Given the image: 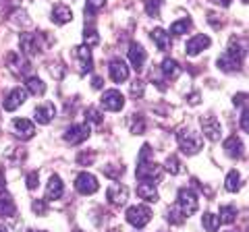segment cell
<instances>
[{"mask_svg":"<svg viewBox=\"0 0 249 232\" xmlns=\"http://www.w3.org/2000/svg\"><path fill=\"white\" fill-rule=\"evenodd\" d=\"M224 153H227L229 158H241V153H243V143H241V139L237 135H231L227 141H224Z\"/></svg>","mask_w":249,"mask_h":232,"instance_id":"obj_22","label":"cell"},{"mask_svg":"<svg viewBox=\"0 0 249 232\" xmlns=\"http://www.w3.org/2000/svg\"><path fill=\"white\" fill-rule=\"evenodd\" d=\"M160 232H164V230H160Z\"/></svg>","mask_w":249,"mask_h":232,"instance_id":"obj_56","label":"cell"},{"mask_svg":"<svg viewBox=\"0 0 249 232\" xmlns=\"http://www.w3.org/2000/svg\"><path fill=\"white\" fill-rule=\"evenodd\" d=\"M102 85H104V79H102V77H93V79H91V87L93 89H102Z\"/></svg>","mask_w":249,"mask_h":232,"instance_id":"obj_46","label":"cell"},{"mask_svg":"<svg viewBox=\"0 0 249 232\" xmlns=\"http://www.w3.org/2000/svg\"><path fill=\"white\" fill-rule=\"evenodd\" d=\"M164 168L168 170V174H178L181 172V162H178L177 156H168L164 162Z\"/></svg>","mask_w":249,"mask_h":232,"instance_id":"obj_36","label":"cell"},{"mask_svg":"<svg viewBox=\"0 0 249 232\" xmlns=\"http://www.w3.org/2000/svg\"><path fill=\"white\" fill-rule=\"evenodd\" d=\"M6 65H9L11 73L19 75V77L27 75V73H29V68H31L29 60H27L25 56H23L21 52H11V54H9V60H6Z\"/></svg>","mask_w":249,"mask_h":232,"instance_id":"obj_10","label":"cell"},{"mask_svg":"<svg viewBox=\"0 0 249 232\" xmlns=\"http://www.w3.org/2000/svg\"><path fill=\"white\" fill-rule=\"evenodd\" d=\"M108 232H121V228H112V230H108Z\"/></svg>","mask_w":249,"mask_h":232,"instance_id":"obj_51","label":"cell"},{"mask_svg":"<svg viewBox=\"0 0 249 232\" xmlns=\"http://www.w3.org/2000/svg\"><path fill=\"white\" fill-rule=\"evenodd\" d=\"M162 4H164V0H145V13L150 15L152 19H158Z\"/></svg>","mask_w":249,"mask_h":232,"instance_id":"obj_34","label":"cell"},{"mask_svg":"<svg viewBox=\"0 0 249 232\" xmlns=\"http://www.w3.org/2000/svg\"><path fill=\"white\" fill-rule=\"evenodd\" d=\"M160 71H162V75H164L168 81H173V79H177V77L181 75V66H178L177 60L164 58V60H162V65H160Z\"/></svg>","mask_w":249,"mask_h":232,"instance_id":"obj_24","label":"cell"},{"mask_svg":"<svg viewBox=\"0 0 249 232\" xmlns=\"http://www.w3.org/2000/svg\"><path fill=\"white\" fill-rule=\"evenodd\" d=\"M191 19L189 17H183V19H178V21H175L173 25H170V33L173 35H183V33H187L191 29Z\"/></svg>","mask_w":249,"mask_h":232,"instance_id":"obj_31","label":"cell"},{"mask_svg":"<svg viewBox=\"0 0 249 232\" xmlns=\"http://www.w3.org/2000/svg\"><path fill=\"white\" fill-rule=\"evenodd\" d=\"M150 37H152V42L156 44V48H158V50L166 52V50L170 48V33H168V32H164L162 27H156L154 32L150 33Z\"/></svg>","mask_w":249,"mask_h":232,"instance_id":"obj_21","label":"cell"},{"mask_svg":"<svg viewBox=\"0 0 249 232\" xmlns=\"http://www.w3.org/2000/svg\"><path fill=\"white\" fill-rule=\"evenodd\" d=\"M243 56H245V46H237V40H231L229 50L216 60V65H218L220 71L231 73V71H237V68L241 66Z\"/></svg>","mask_w":249,"mask_h":232,"instance_id":"obj_1","label":"cell"},{"mask_svg":"<svg viewBox=\"0 0 249 232\" xmlns=\"http://www.w3.org/2000/svg\"><path fill=\"white\" fill-rule=\"evenodd\" d=\"M19 44H21V50L25 54H31V56H36V54H40L44 50L42 33H23Z\"/></svg>","mask_w":249,"mask_h":232,"instance_id":"obj_7","label":"cell"},{"mask_svg":"<svg viewBox=\"0 0 249 232\" xmlns=\"http://www.w3.org/2000/svg\"><path fill=\"white\" fill-rule=\"evenodd\" d=\"M166 220H168V224H175V226H178V224H183L187 220V215L183 214L181 207L175 203V205H170L166 210Z\"/></svg>","mask_w":249,"mask_h":232,"instance_id":"obj_29","label":"cell"},{"mask_svg":"<svg viewBox=\"0 0 249 232\" xmlns=\"http://www.w3.org/2000/svg\"><path fill=\"white\" fill-rule=\"evenodd\" d=\"M137 195H139V199L147 201V203H156V201H158V191H156V187L152 182H142L139 184Z\"/></svg>","mask_w":249,"mask_h":232,"instance_id":"obj_25","label":"cell"},{"mask_svg":"<svg viewBox=\"0 0 249 232\" xmlns=\"http://www.w3.org/2000/svg\"><path fill=\"white\" fill-rule=\"evenodd\" d=\"M27 232H44V230H27Z\"/></svg>","mask_w":249,"mask_h":232,"instance_id":"obj_53","label":"cell"},{"mask_svg":"<svg viewBox=\"0 0 249 232\" xmlns=\"http://www.w3.org/2000/svg\"><path fill=\"white\" fill-rule=\"evenodd\" d=\"M93 158H96V153H88V156H85V153H79V156H77V162H79V164L83 166H89L91 162H93Z\"/></svg>","mask_w":249,"mask_h":232,"instance_id":"obj_44","label":"cell"},{"mask_svg":"<svg viewBox=\"0 0 249 232\" xmlns=\"http://www.w3.org/2000/svg\"><path fill=\"white\" fill-rule=\"evenodd\" d=\"M214 4H218V6H231V2L232 0H212Z\"/></svg>","mask_w":249,"mask_h":232,"instance_id":"obj_49","label":"cell"},{"mask_svg":"<svg viewBox=\"0 0 249 232\" xmlns=\"http://www.w3.org/2000/svg\"><path fill=\"white\" fill-rule=\"evenodd\" d=\"M15 214V201L6 191H0V215L6 218V215Z\"/></svg>","mask_w":249,"mask_h":232,"instance_id":"obj_27","label":"cell"},{"mask_svg":"<svg viewBox=\"0 0 249 232\" xmlns=\"http://www.w3.org/2000/svg\"><path fill=\"white\" fill-rule=\"evenodd\" d=\"M25 99H27V91L23 87H15V89H11V94L4 98L2 106L6 112H13V110H17L19 106L25 104Z\"/></svg>","mask_w":249,"mask_h":232,"instance_id":"obj_13","label":"cell"},{"mask_svg":"<svg viewBox=\"0 0 249 232\" xmlns=\"http://www.w3.org/2000/svg\"><path fill=\"white\" fill-rule=\"evenodd\" d=\"M177 205L183 210L185 215H191V214H196L197 212V207H199V199L197 195L193 193L191 189H178V197H177Z\"/></svg>","mask_w":249,"mask_h":232,"instance_id":"obj_5","label":"cell"},{"mask_svg":"<svg viewBox=\"0 0 249 232\" xmlns=\"http://www.w3.org/2000/svg\"><path fill=\"white\" fill-rule=\"evenodd\" d=\"M245 99H247V96L243 94V91H241V94H237L235 98H232V104H235V106H245V104H247Z\"/></svg>","mask_w":249,"mask_h":232,"instance_id":"obj_45","label":"cell"},{"mask_svg":"<svg viewBox=\"0 0 249 232\" xmlns=\"http://www.w3.org/2000/svg\"><path fill=\"white\" fill-rule=\"evenodd\" d=\"M88 137H89V127L85 125V122H81V125H73V127L67 129L65 141H67L69 145H79V143H83Z\"/></svg>","mask_w":249,"mask_h":232,"instance_id":"obj_11","label":"cell"},{"mask_svg":"<svg viewBox=\"0 0 249 232\" xmlns=\"http://www.w3.org/2000/svg\"><path fill=\"white\" fill-rule=\"evenodd\" d=\"M75 58L79 60V68H81V73H89L91 68H93V56H91V50H89V46H77L75 48Z\"/></svg>","mask_w":249,"mask_h":232,"instance_id":"obj_16","label":"cell"},{"mask_svg":"<svg viewBox=\"0 0 249 232\" xmlns=\"http://www.w3.org/2000/svg\"><path fill=\"white\" fill-rule=\"evenodd\" d=\"M31 210H34L36 215H46L48 214V203H46V199H36L31 203Z\"/></svg>","mask_w":249,"mask_h":232,"instance_id":"obj_37","label":"cell"},{"mask_svg":"<svg viewBox=\"0 0 249 232\" xmlns=\"http://www.w3.org/2000/svg\"><path fill=\"white\" fill-rule=\"evenodd\" d=\"M218 218H220V224H232L237 218V207L235 205H222Z\"/></svg>","mask_w":249,"mask_h":232,"instance_id":"obj_33","label":"cell"},{"mask_svg":"<svg viewBox=\"0 0 249 232\" xmlns=\"http://www.w3.org/2000/svg\"><path fill=\"white\" fill-rule=\"evenodd\" d=\"M241 129H243L245 131V133H247V106L243 108V112H241Z\"/></svg>","mask_w":249,"mask_h":232,"instance_id":"obj_47","label":"cell"},{"mask_svg":"<svg viewBox=\"0 0 249 232\" xmlns=\"http://www.w3.org/2000/svg\"><path fill=\"white\" fill-rule=\"evenodd\" d=\"M73 232H83V230H79V228H77V230H73Z\"/></svg>","mask_w":249,"mask_h":232,"instance_id":"obj_54","label":"cell"},{"mask_svg":"<svg viewBox=\"0 0 249 232\" xmlns=\"http://www.w3.org/2000/svg\"><path fill=\"white\" fill-rule=\"evenodd\" d=\"M85 118L93 122V125H102V114H100L98 108H88V110H85Z\"/></svg>","mask_w":249,"mask_h":232,"instance_id":"obj_39","label":"cell"},{"mask_svg":"<svg viewBox=\"0 0 249 232\" xmlns=\"http://www.w3.org/2000/svg\"><path fill=\"white\" fill-rule=\"evenodd\" d=\"M187 102H189L191 106L199 104V94H197V91H193V94H189V98H187Z\"/></svg>","mask_w":249,"mask_h":232,"instance_id":"obj_48","label":"cell"},{"mask_svg":"<svg viewBox=\"0 0 249 232\" xmlns=\"http://www.w3.org/2000/svg\"><path fill=\"white\" fill-rule=\"evenodd\" d=\"M201 226H204L206 232H216L218 228H220V218L212 212H206L204 215H201Z\"/></svg>","mask_w":249,"mask_h":232,"instance_id":"obj_28","label":"cell"},{"mask_svg":"<svg viewBox=\"0 0 249 232\" xmlns=\"http://www.w3.org/2000/svg\"><path fill=\"white\" fill-rule=\"evenodd\" d=\"M199 127H201V133H204L210 141H218L222 137V127L218 118H214L212 114H206L199 118Z\"/></svg>","mask_w":249,"mask_h":232,"instance_id":"obj_6","label":"cell"},{"mask_svg":"<svg viewBox=\"0 0 249 232\" xmlns=\"http://www.w3.org/2000/svg\"><path fill=\"white\" fill-rule=\"evenodd\" d=\"M34 116H36V122H40V125H50L54 120V116H56V106L50 104V102L37 106L34 110Z\"/></svg>","mask_w":249,"mask_h":232,"instance_id":"obj_19","label":"cell"},{"mask_svg":"<svg viewBox=\"0 0 249 232\" xmlns=\"http://www.w3.org/2000/svg\"><path fill=\"white\" fill-rule=\"evenodd\" d=\"M104 174L108 176V179H112V181H119V176L123 174V168L114 166V164H108V166H104Z\"/></svg>","mask_w":249,"mask_h":232,"instance_id":"obj_40","label":"cell"},{"mask_svg":"<svg viewBox=\"0 0 249 232\" xmlns=\"http://www.w3.org/2000/svg\"><path fill=\"white\" fill-rule=\"evenodd\" d=\"M108 73H110V79L114 83H123L129 79V66L123 63L121 58H112L110 65H108Z\"/></svg>","mask_w":249,"mask_h":232,"instance_id":"obj_15","label":"cell"},{"mask_svg":"<svg viewBox=\"0 0 249 232\" xmlns=\"http://www.w3.org/2000/svg\"><path fill=\"white\" fill-rule=\"evenodd\" d=\"M83 44L85 46H98L100 44V35H98V29L93 25H88L83 29Z\"/></svg>","mask_w":249,"mask_h":232,"instance_id":"obj_32","label":"cell"},{"mask_svg":"<svg viewBox=\"0 0 249 232\" xmlns=\"http://www.w3.org/2000/svg\"><path fill=\"white\" fill-rule=\"evenodd\" d=\"M143 91H145V83L143 81H133L131 83V98H135V99H139V98H143Z\"/></svg>","mask_w":249,"mask_h":232,"instance_id":"obj_38","label":"cell"},{"mask_svg":"<svg viewBox=\"0 0 249 232\" xmlns=\"http://www.w3.org/2000/svg\"><path fill=\"white\" fill-rule=\"evenodd\" d=\"M243 2H247V0H243Z\"/></svg>","mask_w":249,"mask_h":232,"instance_id":"obj_55","label":"cell"},{"mask_svg":"<svg viewBox=\"0 0 249 232\" xmlns=\"http://www.w3.org/2000/svg\"><path fill=\"white\" fill-rule=\"evenodd\" d=\"M145 58H147V54H145L142 44H131L129 46V63L135 71H142L143 65H145Z\"/></svg>","mask_w":249,"mask_h":232,"instance_id":"obj_17","label":"cell"},{"mask_svg":"<svg viewBox=\"0 0 249 232\" xmlns=\"http://www.w3.org/2000/svg\"><path fill=\"white\" fill-rule=\"evenodd\" d=\"M37 187H40V176H37V172H29L27 174V189L34 191Z\"/></svg>","mask_w":249,"mask_h":232,"instance_id":"obj_43","label":"cell"},{"mask_svg":"<svg viewBox=\"0 0 249 232\" xmlns=\"http://www.w3.org/2000/svg\"><path fill=\"white\" fill-rule=\"evenodd\" d=\"M62 191H65V184H62L58 174H52L46 184V201H56L62 197Z\"/></svg>","mask_w":249,"mask_h":232,"instance_id":"obj_18","label":"cell"},{"mask_svg":"<svg viewBox=\"0 0 249 232\" xmlns=\"http://www.w3.org/2000/svg\"><path fill=\"white\" fill-rule=\"evenodd\" d=\"M152 160V148L150 145H142V149H139V158H137V162H150Z\"/></svg>","mask_w":249,"mask_h":232,"instance_id":"obj_42","label":"cell"},{"mask_svg":"<svg viewBox=\"0 0 249 232\" xmlns=\"http://www.w3.org/2000/svg\"><path fill=\"white\" fill-rule=\"evenodd\" d=\"M135 176L142 182H152L154 181H160V176H162V168L156 164L154 160L150 162H137V168H135Z\"/></svg>","mask_w":249,"mask_h":232,"instance_id":"obj_3","label":"cell"},{"mask_svg":"<svg viewBox=\"0 0 249 232\" xmlns=\"http://www.w3.org/2000/svg\"><path fill=\"white\" fill-rule=\"evenodd\" d=\"M102 108H106V110L110 112H119L124 108V98L119 89H108L102 94Z\"/></svg>","mask_w":249,"mask_h":232,"instance_id":"obj_9","label":"cell"},{"mask_svg":"<svg viewBox=\"0 0 249 232\" xmlns=\"http://www.w3.org/2000/svg\"><path fill=\"white\" fill-rule=\"evenodd\" d=\"M210 44H212V40H210L208 35H193L189 42H187V54L189 56H197L199 52H204L206 48H210Z\"/></svg>","mask_w":249,"mask_h":232,"instance_id":"obj_20","label":"cell"},{"mask_svg":"<svg viewBox=\"0 0 249 232\" xmlns=\"http://www.w3.org/2000/svg\"><path fill=\"white\" fill-rule=\"evenodd\" d=\"M25 91H29L31 96H44L46 94V83L40 77H27L25 79Z\"/></svg>","mask_w":249,"mask_h":232,"instance_id":"obj_26","label":"cell"},{"mask_svg":"<svg viewBox=\"0 0 249 232\" xmlns=\"http://www.w3.org/2000/svg\"><path fill=\"white\" fill-rule=\"evenodd\" d=\"M124 218H127V222L131 224V226L143 228L152 220V210L147 205H133V207L127 210V215H124Z\"/></svg>","mask_w":249,"mask_h":232,"instance_id":"obj_4","label":"cell"},{"mask_svg":"<svg viewBox=\"0 0 249 232\" xmlns=\"http://www.w3.org/2000/svg\"><path fill=\"white\" fill-rule=\"evenodd\" d=\"M177 141H178V148L185 156H196L204 149V141H201V137L197 133H193L191 129H181L177 133Z\"/></svg>","mask_w":249,"mask_h":232,"instance_id":"obj_2","label":"cell"},{"mask_svg":"<svg viewBox=\"0 0 249 232\" xmlns=\"http://www.w3.org/2000/svg\"><path fill=\"white\" fill-rule=\"evenodd\" d=\"M98 179L89 172H81L79 176L75 179V189L77 193H81V195H93V193L98 191Z\"/></svg>","mask_w":249,"mask_h":232,"instance_id":"obj_8","label":"cell"},{"mask_svg":"<svg viewBox=\"0 0 249 232\" xmlns=\"http://www.w3.org/2000/svg\"><path fill=\"white\" fill-rule=\"evenodd\" d=\"M106 197H108V201H110L112 205L123 207L129 201V189L124 187V184H110L108 191H106Z\"/></svg>","mask_w":249,"mask_h":232,"instance_id":"obj_12","label":"cell"},{"mask_svg":"<svg viewBox=\"0 0 249 232\" xmlns=\"http://www.w3.org/2000/svg\"><path fill=\"white\" fill-rule=\"evenodd\" d=\"M0 232H6V228L2 226V224H0Z\"/></svg>","mask_w":249,"mask_h":232,"instance_id":"obj_52","label":"cell"},{"mask_svg":"<svg viewBox=\"0 0 249 232\" xmlns=\"http://www.w3.org/2000/svg\"><path fill=\"white\" fill-rule=\"evenodd\" d=\"M73 19V11L69 9V6L65 4H56L52 9V21L56 23V25H65V23H69Z\"/></svg>","mask_w":249,"mask_h":232,"instance_id":"obj_23","label":"cell"},{"mask_svg":"<svg viewBox=\"0 0 249 232\" xmlns=\"http://www.w3.org/2000/svg\"><path fill=\"white\" fill-rule=\"evenodd\" d=\"M104 4H106V0H85V15L88 17H93V13H98L100 9H104Z\"/></svg>","mask_w":249,"mask_h":232,"instance_id":"obj_35","label":"cell"},{"mask_svg":"<svg viewBox=\"0 0 249 232\" xmlns=\"http://www.w3.org/2000/svg\"><path fill=\"white\" fill-rule=\"evenodd\" d=\"M13 129H15V135H17L21 141H29V139L36 135L34 122L27 120V118H15L13 120Z\"/></svg>","mask_w":249,"mask_h":232,"instance_id":"obj_14","label":"cell"},{"mask_svg":"<svg viewBox=\"0 0 249 232\" xmlns=\"http://www.w3.org/2000/svg\"><path fill=\"white\" fill-rule=\"evenodd\" d=\"M224 189H227L229 193H237L241 189V174L237 172V170H231V172L227 174V181H224Z\"/></svg>","mask_w":249,"mask_h":232,"instance_id":"obj_30","label":"cell"},{"mask_svg":"<svg viewBox=\"0 0 249 232\" xmlns=\"http://www.w3.org/2000/svg\"><path fill=\"white\" fill-rule=\"evenodd\" d=\"M2 187H4V174L0 172V189H2Z\"/></svg>","mask_w":249,"mask_h":232,"instance_id":"obj_50","label":"cell"},{"mask_svg":"<svg viewBox=\"0 0 249 232\" xmlns=\"http://www.w3.org/2000/svg\"><path fill=\"white\" fill-rule=\"evenodd\" d=\"M131 131H133L135 135H143V131H145V120H143L142 114L135 116V122H133V127H131Z\"/></svg>","mask_w":249,"mask_h":232,"instance_id":"obj_41","label":"cell"}]
</instances>
